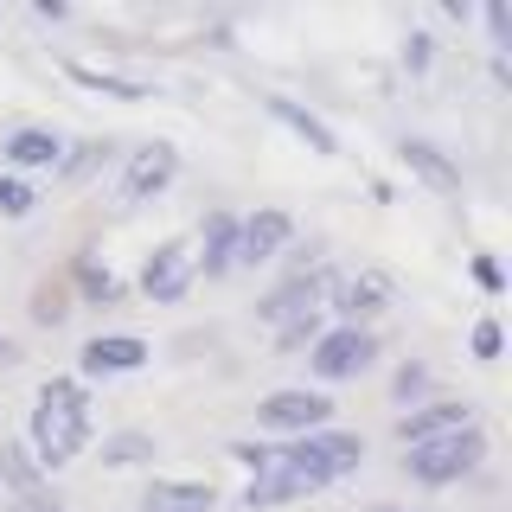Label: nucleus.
<instances>
[{
	"mask_svg": "<svg viewBox=\"0 0 512 512\" xmlns=\"http://www.w3.org/2000/svg\"><path fill=\"white\" fill-rule=\"evenodd\" d=\"M26 448L39 455L45 474L71 468V461L90 448V391H84V378H45L39 384L32 416H26Z\"/></svg>",
	"mask_w": 512,
	"mask_h": 512,
	"instance_id": "nucleus-1",
	"label": "nucleus"
},
{
	"mask_svg": "<svg viewBox=\"0 0 512 512\" xmlns=\"http://www.w3.org/2000/svg\"><path fill=\"white\" fill-rule=\"evenodd\" d=\"M359 461H365V436H352V429H314V436L276 442V468L301 474L314 493L346 480V474H359Z\"/></svg>",
	"mask_w": 512,
	"mask_h": 512,
	"instance_id": "nucleus-2",
	"label": "nucleus"
},
{
	"mask_svg": "<svg viewBox=\"0 0 512 512\" xmlns=\"http://www.w3.org/2000/svg\"><path fill=\"white\" fill-rule=\"evenodd\" d=\"M480 461H487V436L468 423V429H448L436 442H416L404 448V474L416 487H455V480H468Z\"/></svg>",
	"mask_w": 512,
	"mask_h": 512,
	"instance_id": "nucleus-3",
	"label": "nucleus"
},
{
	"mask_svg": "<svg viewBox=\"0 0 512 512\" xmlns=\"http://www.w3.org/2000/svg\"><path fill=\"white\" fill-rule=\"evenodd\" d=\"M301 359H308V372H314V391H320V384L365 378L378 365V333L372 327H327Z\"/></svg>",
	"mask_w": 512,
	"mask_h": 512,
	"instance_id": "nucleus-4",
	"label": "nucleus"
},
{
	"mask_svg": "<svg viewBox=\"0 0 512 512\" xmlns=\"http://www.w3.org/2000/svg\"><path fill=\"white\" fill-rule=\"evenodd\" d=\"M256 429L269 436H314V429H333V397L314 391V384H282V391L256 397Z\"/></svg>",
	"mask_w": 512,
	"mask_h": 512,
	"instance_id": "nucleus-5",
	"label": "nucleus"
},
{
	"mask_svg": "<svg viewBox=\"0 0 512 512\" xmlns=\"http://www.w3.org/2000/svg\"><path fill=\"white\" fill-rule=\"evenodd\" d=\"M192 282H199V276H192V244H186V237H167V244H154L148 263H141V276H135L141 301H154V308H173V301H186Z\"/></svg>",
	"mask_w": 512,
	"mask_h": 512,
	"instance_id": "nucleus-6",
	"label": "nucleus"
},
{
	"mask_svg": "<svg viewBox=\"0 0 512 512\" xmlns=\"http://www.w3.org/2000/svg\"><path fill=\"white\" fill-rule=\"evenodd\" d=\"M391 301H397L391 269H352V276L333 282V314H340V327H372L378 314H391Z\"/></svg>",
	"mask_w": 512,
	"mask_h": 512,
	"instance_id": "nucleus-7",
	"label": "nucleus"
},
{
	"mask_svg": "<svg viewBox=\"0 0 512 512\" xmlns=\"http://www.w3.org/2000/svg\"><path fill=\"white\" fill-rule=\"evenodd\" d=\"M333 269H301V276H288V282H276L263 301H256V320H263L269 333L276 327H288V320H301V314H314L320 308V295H333Z\"/></svg>",
	"mask_w": 512,
	"mask_h": 512,
	"instance_id": "nucleus-8",
	"label": "nucleus"
},
{
	"mask_svg": "<svg viewBox=\"0 0 512 512\" xmlns=\"http://www.w3.org/2000/svg\"><path fill=\"white\" fill-rule=\"evenodd\" d=\"M173 180H180V148H173V141H141V148L128 154V167H122V199L128 205H148Z\"/></svg>",
	"mask_w": 512,
	"mask_h": 512,
	"instance_id": "nucleus-9",
	"label": "nucleus"
},
{
	"mask_svg": "<svg viewBox=\"0 0 512 512\" xmlns=\"http://www.w3.org/2000/svg\"><path fill=\"white\" fill-rule=\"evenodd\" d=\"M295 244V218L282 205H263V212L237 218V269H256V263H276V256Z\"/></svg>",
	"mask_w": 512,
	"mask_h": 512,
	"instance_id": "nucleus-10",
	"label": "nucleus"
},
{
	"mask_svg": "<svg viewBox=\"0 0 512 512\" xmlns=\"http://www.w3.org/2000/svg\"><path fill=\"white\" fill-rule=\"evenodd\" d=\"M148 365V340L141 333H96V340H84V352H77V372L84 378H128Z\"/></svg>",
	"mask_w": 512,
	"mask_h": 512,
	"instance_id": "nucleus-11",
	"label": "nucleus"
},
{
	"mask_svg": "<svg viewBox=\"0 0 512 512\" xmlns=\"http://www.w3.org/2000/svg\"><path fill=\"white\" fill-rule=\"evenodd\" d=\"M237 269V212H205L199 224V250H192V276H205V282H218V276H231Z\"/></svg>",
	"mask_w": 512,
	"mask_h": 512,
	"instance_id": "nucleus-12",
	"label": "nucleus"
},
{
	"mask_svg": "<svg viewBox=\"0 0 512 512\" xmlns=\"http://www.w3.org/2000/svg\"><path fill=\"white\" fill-rule=\"evenodd\" d=\"M0 160H7V173H58L64 135H58V128L26 122V128H13V135L0 141Z\"/></svg>",
	"mask_w": 512,
	"mask_h": 512,
	"instance_id": "nucleus-13",
	"label": "nucleus"
},
{
	"mask_svg": "<svg viewBox=\"0 0 512 512\" xmlns=\"http://www.w3.org/2000/svg\"><path fill=\"white\" fill-rule=\"evenodd\" d=\"M474 416H468V404H448V397H429V404H416V410H404L397 416V442L404 448H416V442H436V436H448V429H468Z\"/></svg>",
	"mask_w": 512,
	"mask_h": 512,
	"instance_id": "nucleus-14",
	"label": "nucleus"
},
{
	"mask_svg": "<svg viewBox=\"0 0 512 512\" xmlns=\"http://www.w3.org/2000/svg\"><path fill=\"white\" fill-rule=\"evenodd\" d=\"M135 512H218V487L212 480H148Z\"/></svg>",
	"mask_w": 512,
	"mask_h": 512,
	"instance_id": "nucleus-15",
	"label": "nucleus"
},
{
	"mask_svg": "<svg viewBox=\"0 0 512 512\" xmlns=\"http://www.w3.org/2000/svg\"><path fill=\"white\" fill-rule=\"evenodd\" d=\"M263 109H269V122H282L288 135L301 141V148H314V154H340V135H333V128L320 122L308 103H295V96H263Z\"/></svg>",
	"mask_w": 512,
	"mask_h": 512,
	"instance_id": "nucleus-16",
	"label": "nucleus"
},
{
	"mask_svg": "<svg viewBox=\"0 0 512 512\" xmlns=\"http://www.w3.org/2000/svg\"><path fill=\"white\" fill-rule=\"evenodd\" d=\"M397 154H404V167L416 173V180H423L429 192H461V167L455 160H448L436 141H423V135H404L397 141Z\"/></svg>",
	"mask_w": 512,
	"mask_h": 512,
	"instance_id": "nucleus-17",
	"label": "nucleus"
},
{
	"mask_svg": "<svg viewBox=\"0 0 512 512\" xmlns=\"http://www.w3.org/2000/svg\"><path fill=\"white\" fill-rule=\"evenodd\" d=\"M71 288H77V308H122L128 301V282L109 263H96V256H77L71 263Z\"/></svg>",
	"mask_w": 512,
	"mask_h": 512,
	"instance_id": "nucleus-18",
	"label": "nucleus"
},
{
	"mask_svg": "<svg viewBox=\"0 0 512 512\" xmlns=\"http://www.w3.org/2000/svg\"><path fill=\"white\" fill-rule=\"evenodd\" d=\"M64 77H71L77 90H90V96H116V103H148L154 96V84L122 77V71H96V64H64Z\"/></svg>",
	"mask_w": 512,
	"mask_h": 512,
	"instance_id": "nucleus-19",
	"label": "nucleus"
},
{
	"mask_svg": "<svg viewBox=\"0 0 512 512\" xmlns=\"http://www.w3.org/2000/svg\"><path fill=\"white\" fill-rule=\"evenodd\" d=\"M308 480L301 474H288V468H263V474H250L244 480V493H237V506H288V500H308Z\"/></svg>",
	"mask_w": 512,
	"mask_h": 512,
	"instance_id": "nucleus-20",
	"label": "nucleus"
},
{
	"mask_svg": "<svg viewBox=\"0 0 512 512\" xmlns=\"http://www.w3.org/2000/svg\"><path fill=\"white\" fill-rule=\"evenodd\" d=\"M0 487H7V493L45 487V468H39V455L26 448V436H7V442H0Z\"/></svg>",
	"mask_w": 512,
	"mask_h": 512,
	"instance_id": "nucleus-21",
	"label": "nucleus"
},
{
	"mask_svg": "<svg viewBox=\"0 0 512 512\" xmlns=\"http://www.w3.org/2000/svg\"><path fill=\"white\" fill-rule=\"evenodd\" d=\"M160 455V442L148 436V429H109L103 436V468H148V461Z\"/></svg>",
	"mask_w": 512,
	"mask_h": 512,
	"instance_id": "nucleus-22",
	"label": "nucleus"
},
{
	"mask_svg": "<svg viewBox=\"0 0 512 512\" xmlns=\"http://www.w3.org/2000/svg\"><path fill=\"white\" fill-rule=\"evenodd\" d=\"M109 154H116V141H71V148H64V160H58V180H64V186H84L90 173L109 167Z\"/></svg>",
	"mask_w": 512,
	"mask_h": 512,
	"instance_id": "nucleus-23",
	"label": "nucleus"
},
{
	"mask_svg": "<svg viewBox=\"0 0 512 512\" xmlns=\"http://www.w3.org/2000/svg\"><path fill=\"white\" fill-rule=\"evenodd\" d=\"M320 333H327V320H320V308H314V314H301V320H288V327H276V352H282V359H301V352H308Z\"/></svg>",
	"mask_w": 512,
	"mask_h": 512,
	"instance_id": "nucleus-24",
	"label": "nucleus"
},
{
	"mask_svg": "<svg viewBox=\"0 0 512 512\" xmlns=\"http://www.w3.org/2000/svg\"><path fill=\"white\" fill-rule=\"evenodd\" d=\"M39 212V186L20 173H0V218H32Z\"/></svg>",
	"mask_w": 512,
	"mask_h": 512,
	"instance_id": "nucleus-25",
	"label": "nucleus"
},
{
	"mask_svg": "<svg viewBox=\"0 0 512 512\" xmlns=\"http://www.w3.org/2000/svg\"><path fill=\"white\" fill-rule=\"evenodd\" d=\"M423 391H429V365H423V359H404V365L391 372V397L416 410V404H423Z\"/></svg>",
	"mask_w": 512,
	"mask_h": 512,
	"instance_id": "nucleus-26",
	"label": "nucleus"
},
{
	"mask_svg": "<svg viewBox=\"0 0 512 512\" xmlns=\"http://www.w3.org/2000/svg\"><path fill=\"white\" fill-rule=\"evenodd\" d=\"M71 308H77L71 288H52V282H45L39 295H32V320H39V327H64V320H71Z\"/></svg>",
	"mask_w": 512,
	"mask_h": 512,
	"instance_id": "nucleus-27",
	"label": "nucleus"
},
{
	"mask_svg": "<svg viewBox=\"0 0 512 512\" xmlns=\"http://www.w3.org/2000/svg\"><path fill=\"white\" fill-rule=\"evenodd\" d=\"M224 455L237 461V468H250V474H263V468H276V442H250V436H237Z\"/></svg>",
	"mask_w": 512,
	"mask_h": 512,
	"instance_id": "nucleus-28",
	"label": "nucleus"
},
{
	"mask_svg": "<svg viewBox=\"0 0 512 512\" xmlns=\"http://www.w3.org/2000/svg\"><path fill=\"white\" fill-rule=\"evenodd\" d=\"M468 346H474V359H480V365H493V359H500V346H506V333H500V320H474V333H468Z\"/></svg>",
	"mask_w": 512,
	"mask_h": 512,
	"instance_id": "nucleus-29",
	"label": "nucleus"
},
{
	"mask_svg": "<svg viewBox=\"0 0 512 512\" xmlns=\"http://www.w3.org/2000/svg\"><path fill=\"white\" fill-rule=\"evenodd\" d=\"M0 512H64V500L52 487H32V493H13V500H0Z\"/></svg>",
	"mask_w": 512,
	"mask_h": 512,
	"instance_id": "nucleus-30",
	"label": "nucleus"
},
{
	"mask_svg": "<svg viewBox=\"0 0 512 512\" xmlns=\"http://www.w3.org/2000/svg\"><path fill=\"white\" fill-rule=\"evenodd\" d=\"M429 64H436V39H429V32H410V39H404V71L423 77Z\"/></svg>",
	"mask_w": 512,
	"mask_h": 512,
	"instance_id": "nucleus-31",
	"label": "nucleus"
},
{
	"mask_svg": "<svg viewBox=\"0 0 512 512\" xmlns=\"http://www.w3.org/2000/svg\"><path fill=\"white\" fill-rule=\"evenodd\" d=\"M480 20H487V32H493V52H506V45H512V7H506V0H493Z\"/></svg>",
	"mask_w": 512,
	"mask_h": 512,
	"instance_id": "nucleus-32",
	"label": "nucleus"
},
{
	"mask_svg": "<svg viewBox=\"0 0 512 512\" xmlns=\"http://www.w3.org/2000/svg\"><path fill=\"white\" fill-rule=\"evenodd\" d=\"M474 282L487 288V295H506V269L493 263V256H474Z\"/></svg>",
	"mask_w": 512,
	"mask_h": 512,
	"instance_id": "nucleus-33",
	"label": "nucleus"
},
{
	"mask_svg": "<svg viewBox=\"0 0 512 512\" xmlns=\"http://www.w3.org/2000/svg\"><path fill=\"white\" fill-rule=\"evenodd\" d=\"M32 20L58 26V20H71V7H64V0H32Z\"/></svg>",
	"mask_w": 512,
	"mask_h": 512,
	"instance_id": "nucleus-34",
	"label": "nucleus"
},
{
	"mask_svg": "<svg viewBox=\"0 0 512 512\" xmlns=\"http://www.w3.org/2000/svg\"><path fill=\"white\" fill-rule=\"evenodd\" d=\"M493 84H500V90L512 84V58H506V52H493Z\"/></svg>",
	"mask_w": 512,
	"mask_h": 512,
	"instance_id": "nucleus-35",
	"label": "nucleus"
},
{
	"mask_svg": "<svg viewBox=\"0 0 512 512\" xmlns=\"http://www.w3.org/2000/svg\"><path fill=\"white\" fill-rule=\"evenodd\" d=\"M0 365H13V340H7V333H0Z\"/></svg>",
	"mask_w": 512,
	"mask_h": 512,
	"instance_id": "nucleus-36",
	"label": "nucleus"
},
{
	"mask_svg": "<svg viewBox=\"0 0 512 512\" xmlns=\"http://www.w3.org/2000/svg\"><path fill=\"white\" fill-rule=\"evenodd\" d=\"M372 512H416V506H372Z\"/></svg>",
	"mask_w": 512,
	"mask_h": 512,
	"instance_id": "nucleus-37",
	"label": "nucleus"
},
{
	"mask_svg": "<svg viewBox=\"0 0 512 512\" xmlns=\"http://www.w3.org/2000/svg\"><path fill=\"white\" fill-rule=\"evenodd\" d=\"M416 512H423V506H416Z\"/></svg>",
	"mask_w": 512,
	"mask_h": 512,
	"instance_id": "nucleus-38",
	"label": "nucleus"
}]
</instances>
